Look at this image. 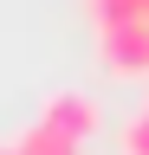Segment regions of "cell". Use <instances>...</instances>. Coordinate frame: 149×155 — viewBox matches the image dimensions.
<instances>
[{
	"mask_svg": "<svg viewBox=\"0 0 149 155\" xmlns=\"http://www.w3.org/2000/svg\"><path fill=\"white\" fill-rule=\"evenodd\" d=\"M46 129H59L65 142H84V136H97V123H104V110L91 104L84 91H59V97H46V116H39Z\"/></svg>",
	"mask_w": 149,
	"mask_h": 155,
	"instance_id": "obj_2",
	"label": "cell"
},
{
	"mask_svg": "<svg viewBox=\"0 0 149 155\" xmlns=\"http://www.w3.org/2000/svg\"><path fill=\"white\" fill-rule=\"evenodd\" d=\"M13 155H78V142H65L59 129H46V123H32L20 142H13Z\"/></svg>",
	"mask_w": 149,
	"mask_h": 155,
	"instance_id": "obj_3",
	"label": "cell"
},
{
	"mask_svg": "<svg viewBox=\"0 0 149 155\" xmlns=\"http://www.w3.org/2000/svg\"><path fill=\"white\" fill-rule=\"evenodd\" d=\"M123 155H149V104L123 123Z\"/></svg>",
	"mask_w": 149,
	"mask_h": 155,
	"instance_id": "obj_4",
	"label": "cell"
},
{
	"mask_svg": "<svg viewBox=\"0 0 149 155\" xmlns=\"http://www.w3.org/2000/svg\"><path fill=\"white\" fill-rule=\"evenodd\" d=\"M97 52L117 78H149V19H117L97 26Z\"/></svg>",
	"mask_w": 149,
	"mask_h": 155,
	"instance_id": "obj_1",
	"label": "cell"
},
{
	"mask_svg": "<svg viewBox=\"0 0 149 155\" xmlns=\"http://www.w3.org/2000/svg\"><path fill=\"white\" fill-rule=\"evenodd\" d=\"M0 155H13V149H0Z\"/></svg>",
	"mask_w": 149,
	"mask_h": 155,
	"instance_id": "obj_5",
	"label": "cell"
}]
</instances>
